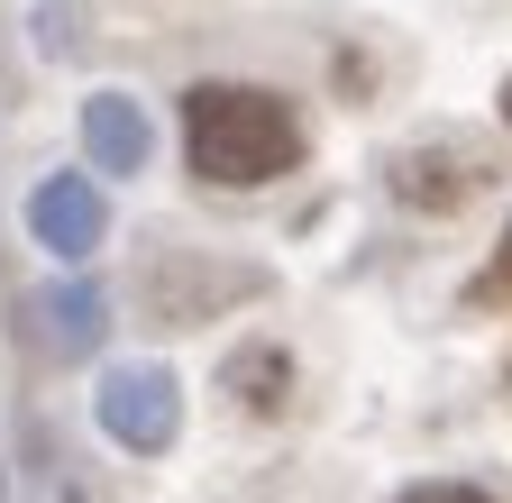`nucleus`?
<instances>
[{
  "label": "nucleus",
  "mask_w": 512,
  "mask_h": 503,
  "mask_svg": "<svg viewBox=\"0 0 512 503\" xmlns=\"http://www.w3.org/2000/svg\"><path fill=\"white\" fill-rule=\"evenodd\" d=\"M183 147H192L202 183L247 193V183H275L302 156V119L256 83H192L183 92Z\"/></svg>",
  "instance_id": "obj_1"
},
{
  "label": "nucleus",
  "mask_w": 512,
  "mask_h": 503,
  "mask_svg": "<svg viewBox=\"0 0 512 503\" xmlns=\"http://www.w3.org/2000/svg\"><path fill=\"white\" fill-rule=\"evenodd\" d=\"M485 293H512V238H503V257H494V275H485Z\"/></svg>",
  "instance_id": "obj_7"
},
{
  "label": "nucleus",
  "mask_w": 512,
  "mask_h": 503,
  "mask_svg": "<svg viewBox=\"0 0 512 503\" xmlns=\"http://www.w3.org/2000/svg\"><path fill=\"white\" fill-rule=\"evenodd\" d=\"M174 421H183V403H174L165 366H110L101 375V430L119 439V449H138V458L174 449Z\"/></svg>",
  "instance_id": "obj_2"
},
{
  "label": "nucleus",
  "mask_w": 512,
  "mask_h": 503,
  "mask_svg": "<svg viewBox=\"0 0 512 503\" xmlns=\"http://www.w3.org/2000/svg\"><path fill=\"white\" fill-rule=\"evenodd\" d=\"M28 229H37V247H46V257L83 266L92 247H101V229H110V211H101V193H92L83 174H46L37 193H28Z\"/></svg>",
  "instance_id": "obj_3"
},
{
  "label": "nucleus",
  "mask_w": 512,
  "mask_h": 503,
  "mask_svg": "<svg viewBox=\"0 0 512 503\" xmlns=\"http://www.w3.org/2000/svg\"><path fill=\"white\" fill-rule=\"evenodd\" d=\"M83 147H92L101 174H138L147 147H156V129H147V110L128 101V92H92L83 101Z\"/></svg>",
  "instance_id": "obj_4"
},
{
  "label": "nucleus",
  "mask_w": 512,
  "mask_h": 503,
  "mask_svg": "<svg viewBox=\"0 0 512 503\" xmlns=\"http://www.w3.org/2000/svg\"><path fill=\"white\" fill-rule=\"evenodd\" d=\"M101 311H110V302H101L92 284H64V293H46V302H37L46 348H55V357H83V348L101 339Z\"/></svg>",
  "instance_id": "obj_5"
},
{
  "label": "nucleus",
  "mask_w": 512,
  "mask_h": 503,
  "mask_svg": "<svg viewBox=\"0 0 512 503\" xmlns=\"http://www.w3.org/2000/svg\"><path fill=\"white\" fill-rule=\"evenodd\" d=\"M403 503H485V494H476V485H448V476H439V485H412Z\"/></svg>",
  "instance_id": "obj_6"
}]
</instances>
